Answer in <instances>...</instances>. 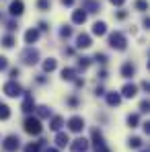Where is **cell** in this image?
Segmentation results:
<instances>
[{"label": "cell", "instance_id": "1", "mask_svg": "<svg viewBox=\"0 0 150 152\" xmlns=\"http://www.w3.org/2000/svg\"><path fill=\"white\" fill-rule=\"evenodd\" d=\"M109 45H111L113 50H125V48H127L125 35L121 33V31H115V33H111V35H109Z\"/></svg>", "mask_w": 150, "mask_h": 152}, {"label": "cell", "instance_id": "2", "mask_svg": "<svg viewBox=\"0 0 150 152\" xmlns=\"http://www.w3.org/2000/svg\"><path fill=\"white\" fill-rule=\"evenodd\" d=\"M25 132L27 134H31V136H39L41 134V121H39V117H27L25 119Z\"/></svg>", "mask_w": 150, "mask_h": 152}, {"label": "cell", "instance_id": "3", "mask_svg": "<svg viewBox=\"0 0 150 152\" xmlns=\"http://www.w3.org/2000/svg\"><path fill=\"white\" fill-rule=\"evenodd\" d=\"M21 60H23V64H27V66H33V64H37V62H39V51L33 50V48L29 45V48L21 53Z\"/></svg>", "mask_w": 150, "mask_h": 152}, {"label": "cell", "instance_id": "4", "mask_svg": "<svg viewBox=\"0 0 150 152\" xmlns=\"http://www.w3.org/2000/svg\"><path fill=\"white\" fill-rule=\"evenodd\" d=\"M2 91H4V95H6V97H19V95L23 93V88H21V84H19L17 80H8V82L4 84V88H2Z\"/></svg>", "mask_w": 150, "mask_h": 152}, {"label": "cell", "instance_id": "5", "mask_svg": "<svg viewBox=\"0 0 150 152\" xmlns=\"http://www.w3.org/2000/svg\"><path fill=\"white\" fill-rule=\"evenodd\" d=\"M93 146H95V152H109V148L103 142V136H101L99 129H93Z\"/></svg>", "mask_w": 150, "mask_h": 152}, {"label": "cell", "instance_id": "6", "mask_svg": "<svg viewBox=\"0 0 150 152\" xmlns=\"http://www.w3.org/2000/svg\"><path fill=\"white\" fill-rule=\"evenodd\" d=\"M19 142H21V140H19L17 136H8V138H4V142H2V148L6 152H17L19 146H21Z\"/></svg>", "mask_w": 150, "mask_h": 152}, {"label": "cell", "instance_id": "7", "mask_svg": "<svg viewBox=\"0 0 150 152\" xmlns=\"http://www.w3.org/2000/svg\"><path fill=\"white\" fill-rule=\"evenodd\" d=\"M68 129H70V132H74V134L82 132V129H84V119H82L80 115L70 117V119H68Z\"/></svg>", "mask_w": 150, "mask_h": 152}, {"label": "cell", "instance_id": "8", "mask_svg": "<svg viewBox=\"0 0 150 152\" xmlns=\"http://www.w3.org/2000/svg\"><path fill=\"white\" fill-rule=\"evenodd\" d=\"M23 10H25L23 0H12V2H10V6H8V12H10L12 17H21V15H23Z\"/></svg>", "mask_w": 150, "mask_h": 152}, {"label": "cell", "instance_id": "9", "mask_svg": "<svg viewBox=\"0 0 150 152\" xmlns=\"http://www.w3.org/2000/svg\"><path fill=\"white\" fill-rule=\"evenodd\" d=\"M86 148H89V140L86 138H76L74 142L70 144V150L72 152H84Z\"/></svg>", "mask_w": 150, "mask_h": 152}, {"label": "cell", "instance_id": "10", "mask_svg": "<svg viewBox=\"0 0 150 152\" xmlns=\"http://www.w3.org/2000/svg\"><path fill=\"white\" fill-rule=\"evenodd\" d=\"M93 45V41H91V35H86V33H80L78 37H76V48H80V50H86V48H91Z\"/></svg>", "mask_w": 150, "mask_h": 152}, {"label": "cell", "instance_id": "11", "mask_svg": "<svg viewBox=\"0 0 150 152\" xmlns=\"http://www.w3.org/2000/svg\"><path fill=\"white\" fill-rule=\"evenodd\" d=\"M82 8H86L89 12H99L101 4L97 2V0H82Z\"/></svg>", "mask_w": 150, "mask_h": 152}, {"label": "cell", "instance_id": "12", "mask_svg": "<svg viewBox=\"0 0 150 152\" xmlns=\"http://www.w3.org/2000/svg\"><path fill=\"white\" fill-rule=\"evenodd\" d=\"M37 39H39V31H37V29H29L25 33V43L27 45H33Z\"/></svg>", "mask_w": 150, "mask_h": 152}, {"label": "cell", "instance_id": "13", "mask_svg": "<svg viewBox=\"0 0 150 152\" xmlns=\"http://www.w3.org/2000/svg\"><path fill=\"white\" fill-rule=\"evenodd\" d=\"M121 95H124L125 99L136 97V95H138V86H136V84H125L124 88H121Z\"/></svg>", "mask_w": 150, "mask_h": 152}, {"label": "cell", "instance_id": "14", "mask_svg": "<svg viewBox=\"0 0 150 152\" xmlns=\"http://www.w3.org/2000/svg\"><path fill=\"white\" fill-rule=\"evenodd\" d=\"M68 144H70V138H68V134L60 132V134L56 136V146H58V148H66Z\"/></svg>", "mask_w": 150, "mask_h": 152}, {"label": "cell", "instance_id": "15", "mask_svg": "<svg viewBox=\"0 0 150 152\" xmlns=\"http://www.w3.org/2000/svg\"><path fill=\"white\" fill-rule=\"evenodd\" d=\"M86 21V12H84V8H80V10H74L72 12V23L74 25H82Z\"/></svg>", "mask_w": 150, "mask_h": 152}, {"label": "cell", "instance_id": "16", "mask_svg": "<svg viewBox=\"0 0 150 152\" xmlns=\"http://www.w3.org/2000/svg\"><path fill=\"white\" fill-rule=\"evenodd\" d=\"M134 74H136V66H134L132 62H127V64L121 66V76H124V78H132Z\"/></svg>", "mask_w": 150, "mask_h": 152}, {"label": "cell", "instance_id": "17", "mask_svg": "<svg viewBox=\"0 0 150 152\" xmlns=\"http://www.w3.org/2000/svg\"><path fill=\"white\" fill-rule=\"evenodd\" d=\"M107 33V25L103 23V21H97L95 25H93V35H97V37H103Z\"/></svg>", "mask_w": 150, "mask_h": 152}, {"label": "cell", "instance_id": "18", "mask_svg": "<svg viewBox=\"0 0 150 152\" xmlns=\"http://www.w3.org/2000/svg\"><path fill=\"white\" fill-rule=\"evenodd\" d=\"M25 113H31V111H35V101H33V97L31 95H25V101H23V107H21Z\"/></svg>", "mask_w": 150, "mask_h": 152}, {"label": "cell", "instance_id": "19", "mask_svg": "<svg viewBox=\"0 0 150 152\" xmlns=\"http://www.w3.org/2000/svg\"><path fill=\"white\" fill-rule=\"evenodd\" d=\"M62 126H64V117H60V115H53L50 121V129H53V132H60L62 129Z\"/></svg>", "mask_w": 150, "mask_h": 152}, {"label": "cell", "instance_id": "20", "mask_svg": "<svg viewBox=\"0 0 150 152\" xmlns=\"http://www.w3.org/2000/svg\"><path fill=\"white\" fill-rule=\"evenodd\" d=\"M107 103H109L111 107H117V105L121 103V95H119V93H107Z\"/></svg>", "mask_w": 150, "mask_h": 152}, {"label": "cell", "instance_id": "21", "mask_svg": "<svg viewBox=\"0 0 150 152\" xmlns=\"http://www.w3.org/2000/svg\"><path fill=\"white\" fill-rule=\"evenodd\" d=\"M56 66H58V62H56L53 58H48V60L43 62V70H45V72H53Z\"/></svg>", "mask_w": 150, "mask_h": 152}, {"label": "cell", "instance_id": "22", "mask_svg": "<svg viewBox=\"0 0 150 152\" xmlns=\"http://www.w3.org/2000/svg\"><path fill=\"white\" fill-rule=\"evenodd\" d=\"M62 78H64V80H74L76 70L74 68H64V70H62Z\"/></svg>", "mask_w": 150, "mask_h": 152}, {"label": "cell", "instance_id": "23", "mask_svg": "<svg viewBox=\"0 0 150 152\" xmlns=\"http://www.w3.org/2000/svg\"><path fill=\"white\" fill-rule=\"evenodd\" d=\"M8 117H10V109L4 103H0V119H8Z\"/></svg>", "mask_w": 150, "mask_h": 152}, {"label": "cell", "instance_id": "24", "mask_svg": "<svg viewBox=\"0 0 150 152\" xmlns=\"http://www.w3.org/2000/svg\"><path fill=\"white\" fill-rule=\"evenodd\" d=\"M51 111L45 107V105H41V107H37V117H50Z\"/></svg>", "mask_w": 150, "mask_h": 152}, {"label": "cell", "instance_id": "25", "mask_svg": "<svg viewBox=\"0 0 150 152\" xmlns=\"http://www.w3.org/2000/svg\"><path fill=\"white\" fill-rule=\"evenodd\" d=\"M138 121H140V117H138L136 113L127 115V126H130V127H138Z\"/></svg>", "mask_w": 150, "mask_h": 152}, {"label": "cell", "instance_id": "26", "mask_svg": "<svg viewBox=\"0 0 150 152\" xmlns=\"http://www.w3.org/2000/svg\"><path fill=\"white\" fill-rule=\"evenodd\" d=\"M2 45H4V48H12V45H15V37H12V35L2 37Z\"/></svg>", "mask_w": 150, "mask_h": 152}, {"label": "cell", "instance_id": "27", "mask_svg": "<svg viewBox=\"0 0 150 152\" xmlns=\"http://www.w3.org/2000/svg\"><path fill=\"white\" fill-rule=\"evenodd\" d=\"M130 148H142V138H130Z\"/></svg>", "mask_w": 150, "mask_h": 152}, {"label": "cell", "instance_id": "28", "mask_svg": "<svg viewBox=\"0 0 150 152\" xmlns=\"http://www.w3.org/2000/svg\"><path fill=\"white\" fill-rule=\"evenodd\" d=\"M89 66H91V60H89V58H80V60H78V68H80V70H86Z\"/></svg>", "mask_w": 150, "mask_h": 152}, {"label": "cell", "instance_id": "29", "mask_svg": "<svg viewBox=\"0 0 150 152\" xmlns=\"http://www.w3.org/2000/svg\"><path fill=\"white\" fill-rule=\"evenodd\" d=\"M136 8H138V10H142V12H144V10H146V8H148V2H146V0H136Z\"/></svg>", "mask_w": 150, "mask_h": 152}, {"label": "cell", "instance_id": "30", "mask_svg": "<svg viewBox=\"0 0 150 152\" xmlns=\"http://www.w3.org/2000/svg\"><path fill=\"white\" fill-rule=\"evenodd\" d=\"M39 10H50V0H37Z\"/></svg>", "mask_w": 150, "mask_h": 152}, {"label": "cell", "instance_id": "31", "mask_svg": "<svg viewBox=\"0 0 150 152\" xmlns=\"http://www.w3.org/2000/svg\"><path fill=\"white\" fill-rule=\"evenodd\" d=\"M39 148H41V146H39L37 142H35V144H27V146H25V152H39Z\"/></svg>", "mask_w": 150, "mask_h": 152}, {"label": "cell", "instance_id": "32", "mask_svg": "<svg viewBox=\"0 0 150 152\" xmlns=\"http://www.w3.org/2000/svg\"><path fill=\"white\" fill-rule=\"evenodd\" d=\"M95 62H99V64H107V56L97 51V53H95Z\"/></svg>", "mask_w": 150, "mask_h": 152}, {"label": "cell", "instance_id": "33", "mask_svg": "<svg viewBox=\"0 0 150 152\" xmlns=\"http://www.w3.org/2000/svg\"><path fill=\"white\" fill-rule=\"evenodd\" d=\"M60 35H62V37H66V39H68V37H70V35H72V29H70V27H62V31H60Z\"/></svg>", "mask_w": 150, "mask_h": 152}, {"label": "cell", "instance_id": "34", "mask_svg": "<svg viewBox=\"0 0 150 152\" xmlns=\"http://www.w3.org/2000/svg\"><path fill=\"white\" fill-rule=\"evenodd\" d=\"M6 66H8V60H6L4 56H0V72H2V70H6Z\"/></svg>", "mask_w": 150, "mask_h": 152}, {"label": "cell", "instance_id": "35", "mask_svg": "<svg viewBox=\"0 0 150 152\" xmlns=\"http://www.w3.org/2000/svg\"><path fill=\"white\" fill-rule=\"evenodd\" d=\"M148 109H150V103L148 101H142V103H140V111H142V113H146Z\"/></svg>", "mask_w": 150, "mask_h": 152}, {"label": "cell", "instance_id": "36", "mask_svg": "<svg viewBox=\"0 0 150 152\" xmlns=\"http://www.w3.org/2000/svg\"><path fill=\"white\" fill-rule=\"evenodd\" d=\"M19 74H21V70H19V68H12V70H10V80H17Z\"/></svg>", "mask_w": 150, "mask_h": 152}, {"label": "cell", "instance_id": "37", "mask_svg": "<svg viewBox=\"0 0 150 152\" xmlns=\"http://www.w3.org/2000/svg\"><path fill=\"white\" fill-rule=\"evenodd\" d=\"M8 31H10V33H12V31H17V29H19V25H17V21H10V23H8Z\"/></svg>", "mask_w": 150, "mask_h": 152}, {"label": "cell", "instance_id": "38", "mask_svg": "<svg viewBox=\"0 0 150 152\" xmlns=\"http://www.w3.org/2000/svg\"><path fill=\"white\" fill-rule=\"evenodd\" d=\"M95 95H97V97H103V95H105V88H103V86H97V88H95Z\"/></svg>", "mask_w": 150, "mask_h": 152}, {"label": "cell", "instance_id": "39", "mask_svg": "<svg viewBox=\"0 0 150 152\" xmlns=\"http://www.w3.org/2000/svg\"><path fill=\"white\" fill-rule=\"evenodd\" d=\"M68 105H70V107H76V105H78V99H76V97H70V99H68Z\"/></svg>", "mask_w": 150, "mask_h": 152}, {"label": "cell", "instance_id": "40", "mask_svg": "<svg viewBox=\"0 0 150 152\" xmlns=\"http://www.w3.org/2000/svg\"><path fill=\"white\" fill-rule=\"evenodd\" d=\"M115 17H117V19H119V21H124L125 17H127V12H125V10H119V12H117V15H115Z\"/></svg>", "mask_w": 150, "mask_h": 152}, {"label": "cell", "instance_id": "41", "mask_svg": "<svg viewBox=\"0 0 150 152\" xmlns=\"http://www.w3.org/2000/svg\"><path fill=\"white\" fill-rule=\"evenodd\" d=\"M39 29H41V31H48L50 25H48V23H39Z\"/></svg>", "mask_w": 150, "mask_h": 152}, {"label": "cell", "instance_id": "42", "mask_svg": "<svg viewBox=\"0 0 150 152\" xmlns=\"http://www.w3.org/2000/svg\"><path fill=\"white\" fill-rule=\"evenodd\" d=\"M142 126H144V132H146V134H150V124H148V121H146V124H142Z\"/></svg>", "mask_w": 150, "mask_h": 152}, {"label": "cell", "instance_id": "43", "mask_svg": "<svg viewBox=\"0 0 150 152\" xmlns=\"http://www.w3.org/2000/svg\"><path fill=\"white\" fill-rule=\"evenodd\" d=\"M111 2H113V4H115V6H121V4H124L125 0H111Z\"/></svg>", "mask_w": 150, "mask_h": 152}, {"label": "cell", "instance_id": "44", "mask_svg": "<svg viewBox=\"0 0 150 152\" xmlns=\"http://www.w3.org/2000/svg\"><path fill=\"white\" fill-rule=\"evenodd\" d=\"M62 4H66V6H70V4H74V0H62Z\"/></svg>", "mask_w": 150, "mask_h": 152}, {"label": "cell", "instance_id": "45", "mask_svg": "<svg viewBox=\"0 0 150 152\" xmlns=\"http://www.w3.org/2000/svg\"><path fill=\"white\" fill-rule=\"evenodd\" d=\"M45 152H60V150H58V148H48Z\"/></svg>", "mask_w": 150, "mask_h": 152}, {"label": "cell", "instance_id": "46", "mask_svg": "<svg viewBox=\"0 0 150 152\" xmlns=\"http://www.w3.org/2000/svg\"><path fill=\"white\" fill-rule=\"evenodd\" d=\"M0 21H2V15H0Z\"/></svg>", "mask_w": 150, "mask_h": 152}, {"label": "cell", "instance_id": "47", "mask_svg": "<svg viewBox=\"0 0 150 152\" xmlns=\"http://www.w3.org/2000/svg\"><path fill=\"white\" fill-rule=\"evenodd\" d=\"M142 152H148V150H142Z\"/></svg>", "mask_w": 150, "mask_h": 152}]
</instances>
